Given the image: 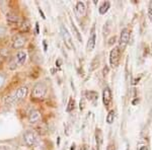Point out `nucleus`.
<instances>
[{"label":"nucleus","instance_id":"obj_32","mask_svg":"<svg viewBox=\"0 0 152 150\" xmlns=\"http://www.w3.org/2000/svg\"><path fill=\"white\" fill-rule=\"evenodd\" d=\"M139 150H148V148H147V147H146V146H142V147H141V148H140V149H139Z\"/></svg>","mask_w":152,"mask_h":150},{"label":"nucleus","instance_id":"obj_27","mask_svg":"<svg viewBox=\"0 0 152 150\" xmlns=\"http://www.w3.org/2000/svg\"><path fill=\"white\" fill-rule=\"evenodd\" d=\"M39 12H40V14L42 15V18L43 19H46V16H45V14H44V12H43V10H42L41 8H39Z\"/></svg>","mask_w":152,"mask_h":150},{"label":"nucleus","instance_id":"obj_12","mask_svg":"<svg viewBox=\"0 0 152 150\" xmlns=\"http://www.w3.org/2000/svg\"><path fill=\"white\" fill-rule=\"evenodd\" d=\"M26 45V38L24 37H16L14 39L13 43H12V48L13 49H21L23 47Z\"/></svg>","mask_w":152,"mask_h":150},{"label":"nucleus","instance_id":"obj_4","mask_svg":"<svg viewBox=\"0 0 152 150\" xmlns=\"http://www.w3.org/2000/svg\"><path fill=\"white\" fill-rule=\"evenodd\" d=\"M23 141L26 146L33 147L37 142H38V137H37L36 133L33 131H26L23 134Z\"/></svg>","mask_w":152,"mask_h":150},{"label":"nucleus","instance_id":"obj_22","mask_svg":"<svg viewBox=\"0 0 152 150\" xmlns=\"http://www.w3.org/2000/svg\"><path fill=\"white\" fill-rule=\"evenodd\" d=\"M5 102H6L7 105H13L14 102H15V100H14L13 94L7 95V97H5Z\"/></svg>","mask_w":152,"mask_h":150},{"label":"nucleus","instance_id":"obj_14","mask_svg":"<svg viewBox=\"0 0 152 150\" xmlns=\"http://www.w3.org/2000/svg\"><path fill=\"white\" fill-rule=\"evenodd\" d=\"M110 7H111V3H110L109 1H104V2H102V5L99 6V14H105L107 11H109V9H110Z\"/></svg>","mask_w":152,"mask_h":150},{"label":"nucleus","instance_id":"obj_24","mask_svg":"<svg viewBox=\"0 0 152 150\" xmlns=\"http://www.w3.org/2000/svg\"><path fill=\"white\" fill-rule=\"evenodd\" d=\"M5 75L3 74V73H0V87L2 86V85L4 84V82H5Z\"/></svg>","mask_w":152,"mask_h":150},{"label":"nucleus","instance_id":"obj_7","mask_svg":"<svg viewBox=\"0 0 152 150\" xmlns=\"http://www.w3.org/2000/svg\"><path fill=\"white\" fill-rule=\"evenodd\" d=\"M95 41H96V34H95V29L94 26L91 29V31H90V36L88 38L87 41V45H86V50L88 52H91L95 47Z\"/></svg>","mask_w":152,"mask_h":150},{"label":"nucleus","instance_id":"obj_31","mask_svg":"<svg viewBox=\"0 0 152 150\" xmlns=\"http://www.w3.org/2000/svg\"><path fill=\"white\" fill-rule=\"evenodd\" d=\"M0 150H8L6 146H0Z\"/></svg>","mask_w":152,"mask_h":150},{"label":"nucleus","instance_id":"obj_33","mask_svg":"<svg viewBox=\"0 0 152 150\" xmlns=\"http://www.w3.org/2000/svg\"><path fill=\"white\" fill-rule=\"evenodd\" d=\"M44 47H45V51H47V44H46V41H44Z\"/></svg>","mask_w":152,"mask_h":150},{"label":"nucleus","instance_id":"obj_2","mask_svg":"<svg viewBox=\"0 0 152 150\" xmlns=\"http://www.w3.org/2000/svg\"><path fill=\"white\" fill-rule=\"evenodd\" d=\"M120 58H121V50L119 47H115L110 53V64L113 68H117L119 66Z\"/></svg>","mask_w":152,"mask_h":150},{"label":"nucleus","instance_id":"obj_19","mask_svg":"<svg viewBox=\"0 0 152 150\" xmlns=\"http://www.w3.org/2000/svg\"><path fill=\"white\" fill-rule=\"evenodd\" d=\"M29 29H31V23H29V21L28 20V19H24L23 24L20 26V31H24V33H28V31H29Z\"/></svg>","mask_w":152,"mask_h":150},{"label":"nucleus","instance_id":"obj_34","mask_svg":"<svg viewBox=\"0 0 152 150\" xmlns=\"http://www.w3.org/2000/svg\"><path fill=\"white\" fill-rule=\"evenodd\" d=\"M107 150H112V148H111V146H109V148H107Z\"/></svg>","mask_w":152,"mask_h":150},{"label":"nucleus","instance_id":"obj_26","mask_svg":"<svg viewBox=\"0 0 152 150\" xmlns=\"http://www.w3.org/2000/svg\"><path fill=\"white\" fill-rule=\"evenodd\" d=\"M148 16H149V18H150V20L152 21V2H150L149 7H148Z\"/></svg>","mask_w":152,"mask_h":150},{"label":"nucleus","instance_id":"obj_11","mask_svg":"<svg viewBox=\"0 0 152 150\" xmlns=\"http://www.w3.org/2000/svg\"><path fill=\"white\" fill-rule=\"evenodd\" d=\"M75 11H76V13H77V15L84 16L85 14H86V7H85L84 2H82V1L77 2L75 6Z\"/></svg>","mask_w":152,"mask_h":150},{"label":"nucleus","instance_id":"obj_1","mask_svg":"<svg viewBox=\"0 0 152 150\" xmlns=\"http://www.w3.org/2000/svg\"><path fill=\"white\" fill-rule=\"evenodd\" d=\"M47 93V85L45 82H38L31 91V98H43Z\"/></svg>","mask_w":152,"mask_h":150},{"label":"nucleus","instance_id":"obj_30","mask_svg":"<svg viewBox=\"0 0 152 150\" xmlns=\"http://www.w3.org/2000/svg\"><path fill=\"white\" fill-rule=\"evenodd\" d=\"M36 34H39V23H36Z\"/></svg>","mask_w":152,"mask_h":150},{"label":"nucleus","instance_id":"obj_25","mask_svg":"<svg viewBox=\"0 0 152 150\" xmlns=\"http://www.w3.org/2000/svg\"><path fill=\"white\" fill-rule=\"evenodd\" d=\"M84 108H85V100L84 98H81V100H80V104H79V110H84Z\"/></svg>","mask_w":152,"mask_h":150},{"label":"nucleus","instance_id":"obj_18","mask_svg":"<svg viewBox=\"0 0 152 150\" xmlns=\"http://www.w3.org/2000/svg\"><path fill=\"white\" fill-rule=\"evenodd\" d=\"M115 110H111L109 113H107V118H105V121H107V124H113L115 121Z\"/></svg>","mask_w":152,"mask_h":150},{"label":"nucleus","instance_id":"obj_13","mask_svg":"<svg viewBox=\"0 0 152 150\" xmlns=\"http://www.w3.org/2000/svg\"><path fill=\"white\" fill-rule=\"evenodd\" d=\"M85 97H86L88 100L95 102L97 100V98H99V93L96 91H94V90H88V91L85 92Z\"/></svg>","mask_w":152,"mask_h":150},{"label":"nucleus","instance_id":"obj_17","mask_svg":"<svg viewBox=\"0 0 152 150\" xmlns=\"http://www.w3.org/2000/svg\"><path fill=\"white\" fill-rule=\"evenodd\" d=\"M71 28H72V31H73V34H74V36L76 37V39H77L79 42H82V37L80 35L79 31H78V29L76 28L75 23H73V20H71Z\"/></svg>","mask_w":152,"mask_h":150},{"label":"nucleus","instance_id":"obj_5","mask_svg":"<svg viewBox=\"0 0 152 150\" xmlns=\"http://www.w3.org/2000/svg\"><path fill=\"white\" fill-rule=\"evenodd\" d=\"M112 100H113V97H112L111 88L109 86H105L104 88V91H102V102H104V107L107 108V109H110L111 104H112Z\"/></svg>","mask_w":152,"mask_h":150},{"label":"nucleus","instance_id":"obj_15","mask_svg":"<svg viewBox=\"0 0 152 150\" xmlns=\"http://www.w3.org/2000/svg\"><path fill=\"white\" fill-rule=\"evenodd\" d=\"M104 137H102V133L100 131V129H96V132H95V142H96V146L97 148H99L102 144V141H104Z\"/></svg>","mask_w":152,"mask_h":150},{"label":"nucleus","instance_id":"obj_23","mask_svg":"<svg viewBox=\"0 0 152 150\" xmlns=\"http://www.w3.org/2000/svg\"><path fill=\"white\" fill-rule=\"evenodd\" d=\"M99 57H95L94 59V61L91 62V65L90 66H92L91 68H90V70H94L95 68L96 67H99Z\"/></svg>","mask_w":152,"mask_h":150},{"label":"nucleus","instance_id":"obj_10","mask_svg":"<svg viewBox=\"0 0 152 150\" xmlns=\"http://www.w3.org/2000/svg\"><path fill=\"white\" fill-rule=\"evenodd\" d=\"M26 61V53L23 51H18L15 56V64L18 66H23Z\"/></svg>","mask_w":152,"mask_h":150},{"label":"nucleus","instance_id":"obj_8","mask_svg":"<svg viewBox=\"0 0 152 150\" xmlns=\"http://www.w3.org/2000/svg\"><path fill=\"white\" fill-rule=\"evenodd\" d=\"M28 87H26V86L19 87L18 89L13 93V97H14L15 102H19V100H23V98L28 95Z\"/></svg>","mask_w":152,"mask_h":150},{"label":"nucleus","instance_id":"obj_20","mask_svg":"<svg viewBox=\"0 0 152 150\" xmlns=\"http://www.w3.org/2000/svg\"><path fill=\"white\" fill-rule=\"evenodd\" d=\"M45 149V143L43 141H38L31 147V150H44Z\"/></svg>","mask_w":152,"mask_h":150},{"label":"nucleus","instance_id":"obj_28","mask_svg":"<svg viewBox=\"0 0 152 150\" xmlns=\"http://www.w3.org/2000/svg\"><path fill=\"white\" fill-rule=\"evenodd\" d=\"M107 72H109V68H107V66H105V67L104 68V75L105 76L107 74Z\"/></svg>","mask_w":152,"mask_h":150},{"label":"nucleus","instance_id":"obj_21","mask_svg":"<svg viewBox=\"0 0 152 150\" xmlns=\"http://www.w3.org/2000/svg\"><path fill=\"white\" fill-rule=\"evenodd\" d=\"M74 107H75V100H73L72 97L69 100V102H68V105H67V109H66V112H68V113H70V112H72L73 110H74Z\"/></svg>","mask_w":152,"mask_h":150},{"label":"nucleus","instance_id":"obj_16","mask_svg":"<svg viewBox=\"0 0 152 150\" xmlns=\"http://www.w3.org/2000/svg\"><path fill=\"white\" fill-rule=\"evenodd\" d=\"M6 19H7V21L10 23H18L19 18L16 14L12 13V12H8V13L6 14Z\"/></svg>","mask_w":152,"mask_h":150},{"label":"nucleus","instance_id":"obj_9","mask_svg":"<svg viewBox=\"0 0 152 150\" xmlns=\"http://www.w3.org/2000/svg\"><path fill=\"white\" fill-rule=\"evenodd\" d=\"M41 118H42V114L40 110H33L28 115V122L31 124H36V123L41 121Z\"/></svg>","mask_w":152,"mask_h":150},{"label":"nucleus","instance_id":"obj_3","mask_svg":"<svg viewBox=\"0 0 152 150\" xmlns=\"http://www.w3.org/2000/svg\"><path fill=\"white\" fill-rule=\"evenodd\" d=\"M61 34H62L65 46L67 47L69 50H74V45H73V42H72V37H71L67 28H66L65 26H63V24L61 26Z\"/></svg>","mask_w":152,"mask_h":150},{"label":"nucleus","instance_id":"obj_35","mask_svg":"<svg viewBox=\"0 0 152 150\" xmlns=\"http://www.w3.org/2000/svg\"><path fill=\"white\" fill-rule=\"evenodd\" d=\"M90 150H94V148H91V149H90Z\"/></svg>","mask_w":152,"mask_h":150},{"label":"nucleus","instance_id":"obj_6","mask_svg":"<svg viewBox=\"0 0 152 150\" xmlns=\"http://www.w3.org/2000/svg\"><path fill=\"white\" fill-rule=\"evenodd\" d=\"M130 40V31L128 29H123L121 31V35H120V50L124 49L125 47L128 45Z\"/></svg>","mask_w":152,"mask_h":150},{"label":"nucleus","instance_id":"obj_29","mask_svg":"<svg viewBox=\"0 0 152 150\" xmlns=\"http://www.w3.org/2000/svg\"><path fill=\"white\" fill-rule=\"evenodd\" d=\"M61 64H62V61H61L60 59H58V60L56 61V66H58V67H60Z\"/></svg>","mask_w":152,"mask_h":150}]
</instances>
